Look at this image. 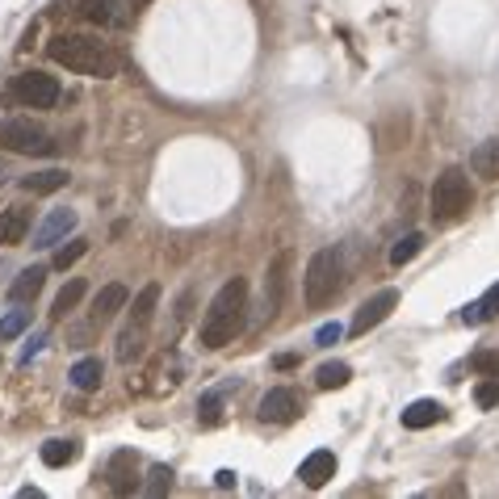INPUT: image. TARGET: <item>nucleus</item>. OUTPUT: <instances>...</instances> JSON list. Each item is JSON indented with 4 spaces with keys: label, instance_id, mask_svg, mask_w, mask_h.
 <instances>
[{
    "label": "nucleus",
    "instance_id": "obj_6",
    "mask_svg": "<svg viewBox=\"0 0 499 499\" xmlns=\"http://www.w3.org/2000/svg\"><path fill=\"white\" fill-rule=\"evenodd\" d=\"M13 97L21 101L26 110H51V105H59L63 88H59V80L46 76V71H21V76H13Z\"/></svg>",
    "mask_w": 499,
    "mask_h": 499
},
{
    "label": "nucleus",
    "instance_id": "obj_22",
    "mask_svg": "<svg viewBox=\"0 0 499 499\" xmlns=\"http://www.w3.org/2000/svg\"><path fill=\"white\" fill-rule=\"evenodd\" d=\"M143 340H147V328H135V323H126V332L118 336V361L130 365V361L143 357Z\"/></svg>",
    "mask_w": 499,
    "mask_h": 499
},
{
    "label": "nucleus",
    "instance_id": "obj_37",
    "mask_svg": "<svg viewBox=\"0 0 499 499\" xmlns=\"http://www.w3.org/2000/svg\"><path fill=\"white\" fill-rule=\"evenodd\" d=\"M214 483H219L222 491H231V487H236L239 478H236V470H219V474H214Z\"/></svg>",
    "mask_w": 499,
    "mask_h": 499
},
{
    "label": "nucleus",
    "instance_id": "obj_12",
    "mask_svg": "<svg viewBox=\"0 0 499 499\" xmlns=\"http://www.w3.org/2000/svg\"><path fill=\"white\" fill-rule=\"evenodd\" d=\"M93 26H126V0H76Z\"/></svg>",
    "mask_w": 499,
    "mask_h": 499
},
{
    "label": "nucleus",
    "instance_id": "obj_1",
    "mask_svg": "<svg viewBox=\"0 0 499 499\" xmlns=\"http://www.w3.org/2000/svg\"><path fill=\"white\" fill-rule=\"evenodd\" d=\"M51 59L59 68L76 71V76H97V80H110L122 68V55L113 51L110 42L93 38V34H55L51 38Z\"/></svg>",
    "mask_w": 499,
    "mask_h": 499
},
{
    "label": "nucleus",
    "instance_id": "obj_31",
    "mask_svg": "<svg viewBox=\"0 0 499 499\" xmlns=\"http://www.w3.org/2000/svg\"><path fill=\"white\" fill-rule=\"evenodd\" d=\"M26 323H29L26 311H9V315L0 320V340H17V336L26 332Z\"/></svg>",
    "mask_w": 499,
    "mask_h": 499
},
{
    "label": "nucleus",
    "instance_id": "obj_27",
    "mask_svg": "<svg viewBox=\"0 0 499 499\" xmlns=\"http://www.w3.org/2000/svg\"><path fill=\"white\" fill-rule=\"evenodd\" d=\"M197 424H202V428L222 424V399L219 395H202V399H197Z\"/></svg>",
    "mask_w": 499,
    "mask_h": 499
},
{
    "label": "nucleus",
    "instance_id": "obj_13",
    "mask_svg": "<svg viewBox=\"0 0 499 499\" xmlns=\"http://www.w3.org/2000/svg\"><path fill=\"white\" fill-rule=\"evenodd\" d=\"M42 281H46V264H26V269L9 281V298H13V303H34L42 290Z\"/></svg>",
    "mask_w": 499,
    "mask_h": 499
},
{
    "label": "nucleus",
    "instance_id": "obj_19",
    "mask_svg": "<svg viewBox=\"0 0 499 499\" xmlns=\"http://www.w3.org/2000/svg\"><path fill=\"white\" fill-rule=\"evenodd\" d=\"M470 168L478 172V177H487V180H495L499 177V139H487V143H478L470 152Z\"/></svg>",
    "mask_w": 499,
    "mask_h": 499
},
{
    "label": "nucleus",
    "instance_id": "obj_16",
    "mask_svg": "<svg viewBox=\"0 0 499 499\" xmlns=\"http://www.w3.org/2000/svg\"><path fill=\"white\" fill-rule=\"evenodd\" d=\"M126 298H130V290H126L122 281H110L105 290L93 298V323H105V320H113L118 311L126 306Z\"/></svg>",
    "mask_w": 499,
    "mask_h": 499
},
{
    "label": "nucleus",
    "instance_id": "obj_34",
    "mask_svg": "<svg viewBox=\"0 0 499 499\" xmlns=\"http://www.w3.org/2000/svg\"><path fill=\"white\" fill-rule=\"evenodd\" d=\"M42 345H46V332H34L26 340V348H21V365H29L34 361V353H42Z\"/></svg>",
    "mask_w": 499,
    "mask_h": 499
},
{
    "label": "nucleus",
    "instance_id": "obj_29",
    "mask_svg": "<svg viewBox=\"0 0 499 499\" xmlns=\"http://www.w3.org/2000/svg\"><path fill=\"white\" fill-rule=\"evenodd\" d=\"M474 403H478L483 412L499 407V374H491L487 382H478V390H474Z\"/></svg>",
    "mask_w": 499,
    "mask_h": 499
},
{
    "label": "nucleus",
    "instance_id": "obj_4",
    "mask_svg": "<svg viewBox=\"0 0 499 499\" xmlns=\"http://www.w3.org/2000/svg\"><path fill=\"white\" fill-rule=\"evenodd\" d=\"M474 194H470V177L462 172V168H445L437 185H432V219L449 227V222L466 219V210H470Z\"/></svg>",
    "mask_w": 499,
    "mask_h": 499
},
{
    "label": "nucleus",
    "instance_id": "obj_26",
    "mask_svg": "<svg viewBox=\"0 0 499 499\" xmlns=\"http://www.w3.org/2000/svg\"><path fill=\"white\" fill-rule=\"evenodd\" d=\"M420 248H424V236H420V231H412V236H403L399 244L390 248V264H395V269H403L407 261H416V256H420Z\"/></svg>",
    "mask_w": 499,
    "mask_h": 499
},
{
    "label": "nucleus",
    "instance_id": "obj_36",
    "mask_svg": "<svg viewBox=\"0 0 499 499\" xmlns=\"http://www.w3.org/2000/svg\"><path fill=\"white\" fill-rule=\"evenodd\" d=\"M462 320L470 323V328H478V323L487 320V311H483V303H470V306H466V311H462Z\"/></svg>",
    "mask_w": 499,
    "mask_h": 499
},
{
    "label": "nucleus",
    "instance_id": "obj_15",
    "mask_svg": "<svg viewBox=\"0 0 499 499\" xmlns=\"http://www.w3.org/2000/svg\"><path fill=\"white\" fill-rule=\"evenodd\" d=\"M110 487L118 495H130V491L139 487V478H135V453H130V449H118L110 458Z\"/></svg>",
    "mask_w": 499,
    "mask_h": 499
},
{
    "label": "nucleus",
    "instance_id": "obj_25",
    "mask_svg": "<svg viewBox=\"0 0 499 499\" xmlns=\"http://www.w3.org/2000/svg\"><path fill=\"white\" fill-rule=\"evenodd\" d=\"M348 378H353V370H348L345 361H328V365H320L315 382H320V390H340L348 387Z\"/></svg>",
    "mask_w": 499,
    "mask_h": 499
},
{
    "label": "nucleus",
    "instance_id": "obj_5",
    "mask_svg": "<svg viewBox=\"0 0 499 499\" xmlns=\"http://www.w3.org/2000/svg\"><path fill=\"white\" fill-rule=\"evenodd\" d=\"M0 143L17 155H51L55 152L51 135H46L34 118H9V122H0Z\"/></svg>",
    "mask_w": 499,
    "mask_h": 499
},
{
    "label": "nucleus",
    "instance_id": "obj_24",
    "mask_svg": "<svg viewBox=\"0 0 499 499\" xmlns=\"http://www.w3.org/2000/svg\"><path fill=\"white\" fill-rule=\"evenodd\" d=\"M80 298H84V281H80V278H71L68 286L55 294V306H51V315H55V320H63L68 311H76V306H80Z\"/></svg>",
    "mask_w": 499,
    "mask_h": 499
},
{
    "label": "nucleus",
    "instance_id": "obj_10",
    "mask_svg": "<svg viewBox=\"0 0 499 499\" xmlns=\"http://www.w3.org/2000/svg\"><path fill=\"white\" fill-rule=\"evenodd\" d=\"M298 412H303V403H298V395H294L290 387H273L261 399L264 424H290V420H298Z\"/></svg>",
    "mask_w": 499,
    "mask_h": 499
},
{
    "label": "nucleus",
    "instance_id": "obj_35",
    "mask_svg": "<svg viewBox=\"0 0 499 499\" xmlns=\"http://www.w3.org/2000/svg\"><path fill=\"white\" fill-rule=\"evenodd\" d=\"M483 311H487V315H495V320H499V281H495V286H491V290L483 294Z\"/></svg>",
    "mask_w": 499,
    "mask_h": 499
},
{
    "label": "nucleus",
    "instance_id": "obj_14",
    "mask_svg": "<svg viewBox=\"0 0 499 499\" xmlns=\"http://www.w3.org/2000/svg\"><path fill=\"white\" fill-rule=\"evenodd\" d=\"M441 420H445V407L437 399H416L412 407H403V428H412V432L432 428V424H441Z\"/></svg>",
    "mask_w": 499,
    "mask_h": 499
},
{
    "label": "nucleus",
    "instance_id": "obj_30",
    "mask_svg": "<svg viewBox=\"0 0 499 499\" xmlns=\"http://www.w3.org/2000/svg\"><path fill=\"white\" fill-rule=\"evenodd\" d=\"M147 478H152V483L143 487L147 495H168V491H172V470H168V466H152Z\"/></svg>",
    "mask_w": 499,
    "mask_h": 499
},
{
    "label": "nucleus",
    "instance_id": "obj_2",
    "mask_svg": "<svg viewBox=\"0 0 499 499\" xmlns=\"http://www.w3.org/2000/svg\"><path fill=\"white\" fill-rule=\"evenodd\" d=\"M244 306H248V281L244 278H231L214 294V303H210L206 320H202V348H227L244 332Z\"/></svg>",
    "mask_w": 499,
    "mask_h": 499
},
{
    "label": "nucleus",
    "instance_id": "obj_20",
    "mask_svg": "<svg viewBox=\"0 0 499 499\" xmlns=\"http://www.w3.org/2000/svg\"><path fill=\"white\" fill-rule=\"evenodd\" d=\"M155 303H160V286H143L139 290V298H135V311H130V323L135 328H152V320H155Z\"/></svg>",
    "mask_w": 499,
    "mask_h": 499
},
{
    "label": "nucleus",
    "instance_id": "obj_21",
    "mask_svg": "<svg viewBox=\"0 0 499 499\" xmlns=\"http://www.w3.org/2000/svg\"><path fill=\"white\" fill-rule=\"evenodd\" d=\"M63 185H68V172H63V168H46V172H34V177L21 180L26 194H55Z\"/></svg>",
    "mask_w": 499,
    "mask_h": 499
},
{
    "label": "nucleus",
    "instance_id": "obj_7",
    "mask_svg": "<svg viewBox=\"0 0 499 499\" xmlns=\"http://www.w3.org/2000/svg\"><path fill=\"white\" fill-rule=\"evenodd\" d=\"M290 264H294V252H278L269 261V273H264V306L269 315H278L286 306V294H290Z\"/></svg>",
    "mask_w": 499,
    "mask_h": 499
},
{
    "label": "nucleus",
    "instance_id": "obj_9",
    "mask_svg": "<svg viewBox=\"0 0 499 499\" xmlns=\"http://www.w3.org/2000/svg\"><path fill=\"white\" fill-rule=\"evenodd\" d=\"M76 231V210H46V219L34 227V248H55L59 239H68Z\"/></svg>",
    "mask_w": 499,
    "mask_h": 499
},
{
    "label": "nucleus",
    "instance_id": "obj_3",
    "mask_svg": "<svg viewBox=\"0 0 499 499\" xmlns=\"http://www.w3.org/2000/svg\"><path fill=\"white\" fill-rule=\"evenodd\" d=\"M340 278H345V261L336 248H320L306 261V278H303V294L311 311H323L340 294Z\"/></svg>",
    "mask_w": 499,
    "mask_h": 499
},
{
    "label": "nucleus",
    "instance_id": "obj_28",
    "mask_svg": "<svg viewBox=\"0 0 499 499\" xmlns=\"http://www.w3.org/2000/svg\"><path fill=\"white\" fill-rule=\"evenodd\" d=\"M84 252H88V239H71V244H63V248L55 252V269H59V273H68Z\"/></svg>",
    "mask_w": 499,
    "mask_h": 499
},
{
    "label": "nucleus",
    "instance_id": "obj_33",
    "mask_svg": "<svg viewBox=\"0 0 499 499\" xmlns=\"http://www.w3.org/2000/svg\"><path fill=\"white\" fill-rule=\"evenodd\" d=\"M340 336H345V328H340V323H323L320 332H315V345H320V348H328V345H336Z\"/></svg>",
    "mask_w": 499,
    "mask_h": 499
},
{
    "label": "nucleus",
    "instance_id": "obj_23",
    "mask_svg": "<svg viewBox=\"0 0 499 499\" xmlns=\"http://www.w3.org/2000/svg\"><path fill=\"white\" fill-rule=\"evenodd\" d=\"M80 458V445L76 441H46L42 445V466H51V470H59V466H68V462Z\"/></svg>",
    "mask_w": 499,
    "mask_h": 499
},
{
    "label": "nucleus",
    "instance_id": "obj_17",
    "mask_svg": "<svg viewBox=\"0 0 499 499\" xmlns=\"http://www.w3.org/2000/svg\"><path fill=\"white\" fill-rule=\"evenodd\" d=\"M26 231H29V214L21 206H9L4 214H0V248L26 244Z\"/></svg>",
    "mask_w": 499,
    "mask_h": 499
},
{
    "label": "nucleus",
    "instance_id": "obj_8",
    "mask_svg": "<svg viewBox=\"0 0 499 499\" xmlns=\"http://www.w3.org/2000/svg\"><path fill=\"white\" fill-rule=\"evenodd\" d=\"M395 306H399V290H378L374 298H365V303L357 306V315H353V328H348V332H353V336H365L370 328H378V323L387 320Z\"/></svg>",
    "mask_w": 499,
    "mask_h": 499
},
{
    "label": "nucleus",
    "instance_id": "obj_18",
    "mask_svg": "<svg viewBox=\"0 0 499 499\" xmlns=\"http://www.w3.org/2000/svg\"><path fill=\"white\" fill-rule=\"evenodd\" d=\"M71 387L84 390V395H93V390H101V382H105V365H101L97 357H80L76 365H71Z\"/></svg>",
    "mask_w": 499,
    "mask_h": 499
},
{
    "label": "nucleus",
    "instance_id": "obj_11",
    "mask_svg": "<svg viewBox=\"0 0 499 499\" xmlns=\"http://www.w3.org/2000/svg\"><path fill=\"white\" fill-rule=\"evenodd\" d=\"M298 478H303L311 491L328 487V478H336V453H332V449H315V453L298 466Z\"/></svg>",
    "mask_w": 499,
    "mask_h": 499
},
{
    "label": "nucleus",
    "instance_id": "obj_32",
    "mask_svg": "<svg viewBox=\"0 0 499 499\" xmlns=\"http://www.w3.org/2000/svg\"><path fill=\"white\" fill-rule=\"evenodd\" d=\"M470 370H478V374H499V353H474L470 357Z\"/></svg>",
    "mask_w": 499,
    "mask_h": 499
},
{
    "label": "nucleus",
    "instance_id": "obj_38",
    "mask_svg": "<svg viewBox=\"0 0 499 499\" xmlns=\"http://www.w3.org/2000/svg\"><path fill=\"white\" fill-rule=\"evenodd\" d=\"M4 177H9V168H4V160H0V180H4Z\"/></svg>",
    "mask_w": 499,
    "mask_h": 499
}]
</instances>
